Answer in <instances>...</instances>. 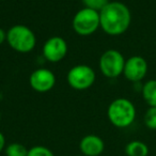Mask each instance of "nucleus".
<instances>
[{"label": "nucleus", "mask_w": 156, "mask_h": 156, "mask_svg": "<svg viewBox=\"0 0 156 156\" xmlns=\"http://www.w3.org/2000/svg\"><path fill=\"white\" fill-rule=\"evenodd\" d=\"M101 28L112 37L121 35L129 28L132 14L127 5L120 1H109L100 11Z\"/></svg>", "instance_id": "1"}, {"label": "nucleus", "mask_w": 156, "mask_h": 156, "mask_svg": "<svg viewBox=\"0 0 156 156\" xmlns=\"http://www.w3.org/2000/svg\"><path fill=\"white\" fill-rule=\"evenodd\" d=\"M107 117L110 123L115 127H128L136 119V107L127 98H115L108 106Z\"/></svg>", "instance_id": "2"}, {"label": "nucleus", "mask_w": 156, "mask_h": 156, "mask_svg": "<svg viewBox=\"0 0 156 156\" xmlns=\"http://www.w3.org/2000/svg\"><path fill=\"white\" fill-rule=\"evenodd\" d=\"M7 42L15 51L28 54L34 49L37 45V37L29 27L25 25H14L8 30Z\"/></svg>", "instance_id": "3"}, {"label": "nucleus", "mask_w": 156, "mask_h": 156, "mask_svg": "<svg viewBox=\"0 0 156 156\" xmlns=\"http://www.w3.org/2000/svg\"><path fill=\"white\" fill-rule=\"evenodd\" d=\"M72 27L77 34L88 37L101 27L100 12L89 8H83L74 15Z\"/></svg>", "instance_id": "4"}, {"label": "nucleus", "mask_w": 156, "mask_h": 156, "mask_svg": "<svg viewBox=\"0 0 156 156\" xmlns=\"http://www.w3.org/2000/svg\"><path fill=\"white\" fill-rule=\"evenodd\" d=\"M125 58L117 49H108L100 58V69L107 78H117L123 74Z\"/></svg>", "instance_id": "5"}, {"label": "nucleus", "mask_w": 156, "mask_h": 156, "mask_svg": "<svg viewBox=\"0 0 156 156\" xmlns=\"http://www.w3.org/2000/svg\"><path fill=\"white\" fill-rule=\"evenodd\" d=\"M66 80L73 89L79 91L87 90L91 88L95 81V72L89 65H75L67 72Z\"/></svg>", "instance_id": "6"}, {"label": "nucleus", "mask_w": 156, "mask_h": 156, "mask_svg": "<svg viewBox=\"0 0 156 156\" xmlns=\"http://www.w3.org/2000/svg\"><path fill=\"white\" fill-rule=\"evenodd\" d=\"M147 62L141 56H133L125 61L123 75L132 83H139L147 74Z\"/></svg>", "instance_id": "7"}, {"label": "nucleus", "mask_w": 156, "mask_h": 156, "mask_svg": "<svg viewBox=\"0 0 156 156\" xmlns=\"http://www.w3.org/2000/svg\"><path fill=\"white\" fill-rule=\"evenodd\" d=\"M29 85L34 91L40 93L48 92L56 85V76L50 69H37L31 73Z\"/></svg>", "instance_id": "8"}, {"label": "nucleus", "mask_w": 156, "mask_h": 156, "mask_svg": "<svg viewBox=\"0 0 156 156\" xmlns=\"http://www.w3.org/2000/svg\"><path fill=\"white\" fill-rule=\"evenodd\" d=\"M67 43L61 37H49L43 46V56L47 61L52 63L63 60L67 54Z\"/></svg>", "instance_id": "9"}, {"label": "nucleus", "mask_w": 156, "mask_h": 156, "mask_svg": "<svg viewBox=\"0 0 156 156\" xmlns=\"http://www.w3.org/2000/svg\"><path fill=\"white\" fill-rule=\"evenodd\" d=\"M79 149L85 156H100L105 150V143L100 136L87 135L80 140Z\"/></svg>", "instance_id": "10"}, {"label": "nucleus", "mask_w": 156, "mask_h": 156, "mask_svg": "<svg viewBox=\"0 0 156 156\" xmlns=\"http://www.w3.org/2000/svg\"><path fill=\"white\" fill-rule=\"evenodd\" d=\"M125 154L127 156H147L149 147L140 140H133L126 144Z\"/></svg>", "instance_id": "11"}, {"label": "nucleus", "mask_w": 156, "mask_h": 156, "mask_svg": "<svg viewBox=\"0 0 156 156\" xmlns=\"http://www.w3.org/2000/svg\"><path fill=\"white\" fill-rule=\"evenodd\" d=\"M142 98L150 107H156V79L147 80L143 85Z\"/></svg>", "instance_id": "12"}, {"label": "nucleus", "mask_w": 156, "mask_h": 156, "mask_svg": "<svg viewBox=\"0 0 156 156\" xmlns=\"http://www.w3.org/2000/svg\"><path fill=\"white\" fill-rule=\"evenodd\" d=\"M5 156H27L28 149L22 143L13 142L5 147Z\"/></svg>", "instance_id": "13"}, {"label": "nucleus", "mask_w": 156, "mask_h": 156, "mask_svg": "<svg viewBox=\"0 0 156 156\" xmlns=\"http://www.w3.org/2000/svg\"><path fill=\"white\" fill-rule=\"evenodd\" d=\"M144 124L150 129H156V107H150L144 115Z\"/></svg>", "instance_id": "14"}, {"label": "nucleus", "mask_w": 156, "mask_h": 156, "mask_svg": "<svg viewBox=\"0 0 156 156\" xmlns=\"http://www.w3.org/2000/svg\"><path fill=\"white\" fill-rule=\"evenodd\" d=\"M27 156H55L50 149L43 145H34L28 150Z\"/></svg>", "instance_id": "15"}, {"label": "nucleus", "mask_w": 156, "mask_h": 156, "mask_svg": "<svg viewBox=\"0 0 156 156\" xmlns=\"http://www.w3.org/2000/svg\"><path fill=\"white\" fill-rule=\"evenodd\" d=\"M81 1H83L85 8L95 10L98 12H100L109 2V0H81Z\"/></svg>", "instance_id": "16"}, {"label": "nucleus", "mask_w": 156, "mask_h": 156, "mask_svg": "<svg viewBox=\"0 0 156 156\" xmlns=\"http://www.w3.org/2000/svg\"><path fill=\"white\" fill-rule=\"evenodd\" d=\"M5 138L2 133L0 132V153L2 151H5Z\"/></svg>", "instance_id": "17"}, {"label": "nucleus", "mask_w": 156, "mask_h": 156, "mask_svg": "<svg viewBox=\"0 0 156 156\" xmlns=\"http://www.w3.org/2000/svg\"><path fill=\"white\" fill-rule=\"evenodd\" d=\"M7 41V32L2 28H0V45Z\"/></svg>", "instance_id": "18"}, {"label": "nucleus", "mask_w": 156, "mask_h": 156, "mask_svg": "<svg viewBox=\"0 0 156 156\" xmlns=\"http://www.w3.org/2000/svg\"><path fill=\"white\" fill-rule=\"evenodd\" d=\"M0 122H1V112H0Z\"/></svg>", "instance_id": "19"}]
</instances>
